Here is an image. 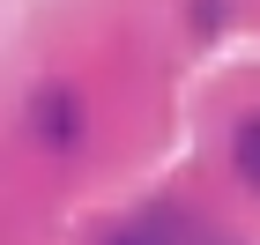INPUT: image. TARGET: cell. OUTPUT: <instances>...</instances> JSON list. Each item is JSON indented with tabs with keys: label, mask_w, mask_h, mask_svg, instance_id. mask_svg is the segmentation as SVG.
I'll list each match as a JSON object with an SVG mask.
<instances>
[{
	"label": "cell",
	"mask_w": 260,
	"mask_h": 245,
	"mask_svg": "<svg viewBox=\"0 0 260 245\" xmlns=\"http://www.w3.org/2000/svg\"><path fill=\"white\" fill-rule=\"evenodd\" d=\"M193 22H201V30H216V22H223V0H193Z\"/></svg>",
	"instance_id": "obj_3"
},
{
	"label": "cell",
	"mask_w": 260,
	"mask_h": 245,
	"mask_svg": "<svg viewBox=\"0 0 260 245\" xmlns=\"http://www.w3.org/2000/svg\"><path fill=\"white\" fill-rule=\"evenodd\" d=\"M231 163H238V179L260 186V112L253 119H238V142H231Z\"/></svg>",
	"instance_id": "obj_2"
},
{
	"label": "cell",
	"mask_w": 260,
	"mask_h": 245,
	"mask_svg": "<svg viewBox=\"0 0 260 245\" xmlns=\"http://www.w3.org/2000/svg\"><path fill=\"white\" fill-rule=\"evenodd\" d=\"M30 134H38L45 149H75V142H82V104L67 97V89H38V104H30Z\"/></svg>",
	"instance_id": "obj_1"
},
{
	"label": "cell",
	"mask_w": 260,
	"mask_h": 245,
	"mask_svg": "<svg viewBox=\"0 0 260 245\" xmlns=\"http://www.w3.org/2000/svg\"><path fill=\"white\" fill-rule=\"evenodd\" d=\"M104 245H164L156 230H119V238H104Z\"/></svg>",
	"instance_id": "obj_4"
}]
</instances>
